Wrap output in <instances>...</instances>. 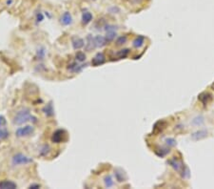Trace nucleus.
I'll return each instance as SVG.
<instances>
[{"mask_svg":"<svg viewBox=\"0 0 214 189\" xmlns=\"http://www.w3.org/2000/svg\"><path fill=\"white\" fill-rule=\"evenodd\" d=\"M0 188L1 189H16L17 184L13 182L12 181L9 180H4L0 181Z\"/></svg>","mask_w":214,"mask_h":189,"instance_id":"nucleus-11","label":"nucleus"},{"mask_svg":"<svg viewBox=\"0 0 214 189\" xmlns=\"http://www.w3.org/2000/svg\"><path fill=\"white\" fill-rule=\"evenodd\" d=\"M105 31H106V39H107V41L108 42H111V41H112L115 37H116V35H117V34H116V31H115V27L114 26H112V25H106L105 26Z\"/></svg>","mask_w":214,"mask_h":189,"instance_id":"nucleus-5","label":"nucleus"},{"mask_svg":"<svg viewBox=\"0 0 214 189\" xmlns=\"http://www.w3.org/2000/svg\"><path fill=\"white\" fill-rule=\"evenodd\" d=\"M198 98H199L205 105H207L209 101H211L212 96H211L210 94H208V93H203V94H201V95L198 97Z\"/></svg>","mask_w":214,"mask_h":189,"instance_id":"nucleus-17","label":"nucleus"},{"mask_svg":"<svg viewBox=\"0 0 214 189\" xmlns=\"http://www.w3.org/2000/svg\"><path fill=\"white\" fill-rule=\"evenodd\" d=\"M29 121H32V122L37 121L36 117L32 115L31 110L29 108H22L21 110H19L15 114V116L13 117V119H12V122L15 125H22Z\"/></svg>","mask_w":214,"mask_h":189,"instance_id":"nucleus-1","label":"nucleus"},{"mask_svg":"<svg viewBox=\"0 0 214 189\" xmlns=\"http://www.w3.org/2000/svg\"><path fill=\"white\" fill-rule=\"evenodd\" d=\"M46 55V49L44 47H40L37 51H36V59H39V60H42V59H44Z\"/></svg>","mask_w":214,"mask_h":189,"instance_id":"nucleus-19","label":"nucleus"},{"mask_svg":"<svg viewBox=\"0 0 214 189\" xmlns=\"http://www.w3.org/2000/svg\"><path fill=\"white\" fill-rule=\"evenodd\" d=\"M127 40V35L120 36V37H118V39L116 40V45H117V46H121V45H123V44H125V43H126Z\"/></svg>","mask_w":214,"mask_h":189,"instance_id":"nucleus-24","label":"nucleus"},{"mask_svg":"<svg viewBox=\"0 0 214 189\" xmlns=\"http://www.w3.org/2000/svg\"><path fill=\"white\" fill-rule=\"evenodd\" d=\"M32 162V159L23 153H16L12 158V166H23Z\"/></svg>","mask_w":214,"mask_h":189,"instance_id":"nucleus-2","label":"nucleus"},{"mask_svg":"<svg viewBox=\"0 0 214 189\" xmlns=\"http://www.w3.org/2000/svg\"><path fill=\"white\" fill-rule=\"evenodd\" d=\"M92 18H93V16H92V13H90V12H88V11L84 12V13H82V18H81V20H82V24H83V25H88L89 23L92 22Z\"/></svg>","mask_w":214,"mask_h":189,"instance_id":"nucleus-13","label":"nucleus"},{"mask_svg":"<svg viewBox=\"0 0 214 189\" xmlns=\"http://www.w3.org/2000/svg\"><path fill=\"white\" fill-rule=\"evenodd\" d=\"M68 138V134L64 129H57L52 136V141L54 143H61Z\"/></svg>","mask_w":214,"mask_h":189,"instance_id":"nucleus-4","label":"nucleus"},{"mask_svg":"<svg viewBox=\"0 0 214 189\" xmlns=\"http://www.w3.org/2000/svg\"><path fill=\"white\" fill-rule=\"evenodd\" d=\"M34 133V127L32 125H25L24 127H19L15 131V136L17 138H27Z\"/></svg>","mask_w":214,"mask_h":189,"instance_id":"nucleus-3","label":"nucleus"},{"mask_svg":"<svg viewBox=\"0 0 214 189\" xmlns=\"http://www.w3.org/2000/svg\"><path fill=\"white\" fill-rule=\"evenodd\" d=\"M114 176H115V180L118 182H123L127 180L126 173L121 169V168H116L114 170Z\"/></svg>","mask_w":214,"mask_h":189,"instance_id":"nucleus-12","label":"nucleus"},{"mask_svg":"<svg viewBox=\"0 0 214 189\" xmlns=\"http://www.w3.org/2000/svg\"><path fill=\"white\" fill-rule=\"evenodd\" d=\"M43 19H44V16H43V14L40 12L37 13H36V21H37V22H41Z\"/></svg>","mask_w":214,"mask_h":189,"instance_id":"nucleus-27","label":"nucleus"},{"mask_svg":"<svg viewBox=\"0 0 214 189\" xmlns=\"http://www.w3.org/2000/svg\"><path fill=\"white\" fill-rule=\"evenodd\" d=\"M41 187V185L40 184H38V183H32V184H31L30 186H29V188H32V189H37V188H40Z\"/></svg>","mask_w":214,"mask_h":189,"instance_id":"nucleus-28","label":"nucleus"},{"mask_svg":"<svg viewBox=\"0 0 214 189\" xmlns=\"http://www.w3.org/2000/svg\"><path fill=\"white\" fill-rule=\"evenodd\" d=\"M203 122H204V118H202V117H197L193 119V121H192V123L195 125H201Z\"/></svg>","mask_w":214,"mask_h":189,"instance_id":"nucleus-25","label":"nucleus"},{"mask_svg":"<svg viewBox=\"0 0 214 189\" xmlns=\"http://www.w3.org/2000/svg\"><path fill=\"white\" fill-rule=\"evenodd\" d=\"M50 151H51L50 146L47 145V144H45V145H43V146H42V148L40 149V154H41L42 156H47V155L50 153Z\"/></svg>","mask_w":214,"mask_h":189,"instance_id":"nucleus-22","label":"nucleus"},{"mask_svg":"<svg viewBox=\"0 0 214 189\" xmlns=\"http://www.w3.org/2000/svg\"><path fill=\"white\" fill-rule=\"evenodd\" d=\"M10 132L5 127H0V140H5L9 138Z\"/></svg>","mask_w":214,"mask_h":189,"instance_id":"nucleus-20","label":"nucleus"},{"mask_svg":"<svg viewBox=\"0 0 214 189\" xmlns=\"http://www.w3.org/2000/svg\"><path fill=\"white\" fill-rule=\"evenodd\" d=\"M75 58H76V61L81 63V62L86 60V55L83 52H77L76 55H75Z\"/></svg>","mask_w":214,"mask_h":189,"instance_id":"nucleus-23","label":"nucleus"},{"mask_svg":"<svg viewBox=\"0 0 214 189\" xmlns=\"http://www.w3.org/2000/svg\"><path fill=\"white\" fill-rule=\"evenodd\" d=\"M72 21H73L72 16L71 13H69V12H65V13L62 14V16L60 17V23L63 26H69V25H71L72 23Z\"/></svg>","mask_w":214,"mask_h":189,"instance_id":"nucleus-6","label":"nucleus"},{"mask_svg":"<svg viewBox=\"0 0 214 189\" xmlns=\"http://www.w3.org/2000/svg\"><path fill=\"white\" fill-rule=\"evenodd\" d=\"M105 60H106V56L104 55V54L103 53H97L92 60V64L93 66H99V65L103 64V63L105 62Z\"/></svg>","mask_w":214,"mask_h":189,"instance_id":"nucleus-9","label":"nucleus"},{"mask_svg":"<svg viewBox=\"0 0 214 189\" xmlns=\"http://www.w3.org/2000/svg\"><path fill=\"white\" fill-rule=\"evenodd\" d=\"M42 111H43V113H44L47 117H52L54 115V110H53L52 102H50L49 104H47L46 106L42 109Z\"/></svg>","mask_w":214,"mask_h":189,"instance_id":"nucleus-16","label":"nucleus"},{"mask_svg":"<svg viewBox=\"0 0 214 189\" xmlns=\"http://www.w3.org/2000/svg\"><path fill=\"white\" fill-rule=\"evenodd\" d=\"M72 47L74 50H79L85 46V41L83 38H81L79 36L73 35L72 37Z\"/></svg>","mask_w":214,"mask_h":189,"instance_id":"nucleus-7","label":"nucleus"},{"mask_svg":"<svg viewBox=\"0 0 214 189\" xmlns=\"http://www.w3.org/2000/svg\"><path fill=\"white\" fill-rule=\"evenodd\" d=\"M128 54H130V50L128 49H123V50H120L117 54H116V56L118 58H125L128 55Z\"/></svg>","mask_w":214,"mask_h":189,"instance_id":"nucleus-21","label":"nucleus"},{"mask_svg":"<svg viewBox=\"0 0 214 189\" xmlns=\"http://www.w3.org/2000/svg\"><path fill=\"white\" fill-rule=\"evenodd\" d=\"M6 123H7V120H6L5 117L0 115V127H4V126L6 125Z\"/></svg>","mask_w":214,"mask_h":189,"instance_id":"nucleus-26","label":"nucleus"},{"mask_svg":"<svg viewBox=\"0 0 214 189\" xmlns=\"http://www.w3.org/2000/svg\"><path fill=\"white\" fill-rule=\"evenodd\" d=\"M85 66H86V65L80 64V62L76 61V62L71 63V64L68 66V70H69L70 72H72V73H79V72H81V71L84 69Z\"/></svg>","mask_w":214,"mask_h":189,"instance_id":"nucleus-10","label":"nucleus"},{"mask_svg":"<svg viewBox=\"0 0 214 189\" xmlns=\"http://www.w3.org/2000/svg\"><path fill=\"white\" fill-rule=\"evenodd\" d=\"M84 47H85V50L88 51V52H90V51L93 50L94 48H96L94 37L92 34H88L87 38H86V43H85Z\"/></svg>","mask_w":214,"mask_h":189,"instance_id":"nucleus-8","label":"nucleus"},{"mask_svg":"<svg viewBox=\"0 0 214 189\" xmlns=\"http://www.w3.org/2000/svg\"><path fill=\"white\" fill-rule=\"evenodd\" d=\"M137 1H138V2H141V1H142V0H137Z\"/></svg>","mask_w":214,"mask_h":189,"instance_id":"nucleus-29","label":"nucleus"},{"mask_svg":"<svg viewBox=\"0 0 214 189\" xmlns=\"http://www.w3.org/2000/svg\"><path fill=\"white\" fill-rule=\"evenodd\" d=\"M103 181H104L105 186H106V187H108V188L112 187V186L114 185V181H113V180H112V178L111 175H107V176H105L104 179H103Z\"/></svg>","mask_w":214,"mask_h":189,"instance_id":"nucleus-18","label":"nucleus"},{"mask_svg":"<svg viewBox=\"0 0 214 189\" xmlns=\"http://www.w3.org/2000/svg\"><path fill=\"white\" fill-rule=\"evenodd\" d=\"M145 43V36L143 35H139L137 36L134 40H133V43H132V46L136 49H139L141 48Z\"/></svg>","mask_w":214,"mask_h":189,"instance_id":"nucleus-15","label":"nucleus"},{"mask_svg":"<svg viewBox=\"0 0 214 189\" xmlns=\"http://www.w3.org/2000/svg\"><path fill=\"white\" fill-rule=\"evenodd\" d=\"M94 41H95L96 48H102L107 43H108V41H107L106 37L103 36V35H96V36H94Z\"/></svg>","mask_w":214,"mask_h":189,"instance_id":"nucleus-14","label":"nucleus"}]
</instances>
